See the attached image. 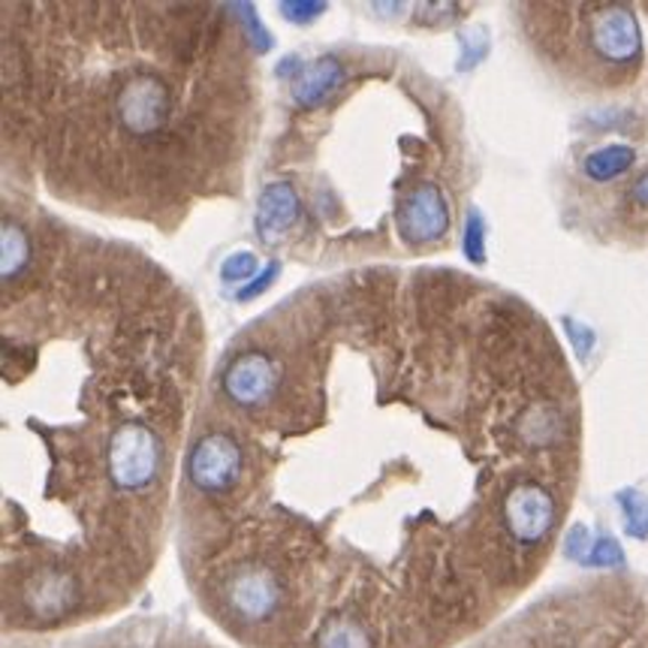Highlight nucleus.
<instances>
[{
    "mask_svg": "<svg viewBox=\"0 0 648 648\" xmlns=\"http://www.w3.org/2000/svg\"><path fill=\"white\" fill-rule=\"evenodd\" d=\"M161 467V441L142 422H124L109 441V476L119 488L152 486Z\"/></svg>",
    "mask_w": 648,
    "mask_h": 648,
    "instance_id": "nucleus-1",
    "label": "nucleus"
},
{
    "mask_svg": "<svg viewBox=\"0 0 648 648\" xmlns=\"http://www.w3.org/2000/svg\"><path fill=\"white\" fill-rule=\"evenodd\" d=\"M588 40L606 64H637L639 54H642V33H639L637 16L625 3L597 7L592 24H588Z\"/></svg>",
    "mask_w": 648,
    "mask_h": 648,
    "instance_id": "nucleus-2",
    "label": "nucleus"
},
{
    "mask_svg": "<svg viewBox=\"0 0 648 648\" xmlns=\"http://www.w3.org/2000/svg\"><path fill=\"white\" fill-rule=\"evenodd\" d=\"M191 483L203 492H227L241 474V450L227 432L199 438L187 462Z\"/></svg>",
    "mask_w": 648,
    "mask_h": 648,
    "instance_id": "nucleus-3",
    "label": "nucleus"
},
{
    "mask_svg": "<svg viewBox=\"0 0 648 648\" xmlns=\"http://www.w3.org/2000/svg\"><path fill=\"white\" fill-rule=\"evenodd\" d=\"M121 127L133 136H154L169 119V94L154 76H136L115 100Z\"/></svg>",
    "mask_w": 648,
    "mask_h": 648,
    "instance_id": "nucleus-4",
    "label": "nucleus"
},
{
    "mask_svg": "<svg viewBox=\"0 0 648 648\" xmlns=\"http://www.w3.org/2000/svg\"><path fill=\"white\" fill-rule=\"evenodd\" d=\"M504 522L518 543L534 546L555 525V501L537 483H518L510 488L507 501H504Z\"/></svg>",
    "mask_w": 648,
    "mask_h": 648,
    "instance_id": "nucleus-5",
    "label": "nucleus"
},
{
    "mask_svg": "<svg viewBox=\"0 0 648 648\" xmlns=\"http://www.w3.org/2000/svg\"><path fill=\"white\" fill-rule=\"evenodd\" d=\"M227 600L241 618H248V621H266L281 606V583H278V576L269 567L250 564V567H241L229 579Z\"/></svg>",
    "mask_w": 648,
    "mask_h": 648,
    "instance_id": "nucleus-6",
    "label": "nucleus"
},
{
    "mask_svg": "<svg viewBox=\"0 0 648 648\" xmlns=\"http://www.w3.org/2000/svg\"><path fill=\"white\" fill-rule=\"evenodd\" d=\"M401 236L413 241V245H422V241H438L441 236H446L450 229V208H446V199L434 187V184H420L413 187L404 206H401Z\"/></svg>",
    "mask_w": 648,
    "mask_h": 648,
    "instance_id": "nucleus-7",
    "label": "nucleus"
},
{
    "mask_svg": "<svg viewBox=\"0 0 648 648\" xmlns=\"http://www.w3.org/2000/svg\"><path fill=\"white\" fill-rule=\"evenodd\" d=\"M275 387H278V368L263 353H245V357L233 359L224 371V392L229 401H236L241 408L266 404Z\"/></svg>",
    "mask_w": 648,
    "mask_h": 648,
    "instance_id": "nucleus-8",
    "label": "nucleus"
},
{
    "mask_svg": "<svg viewBox=\"0 0 648 648\" xmlns=\"http://www.w3.org/2000/svg\"><path fill=\"white\" fill-rule=\"evenodd\" d=\"M299 220V196L292 191V184L275 182L269 184L257 203V233L263 241H281L284 233H290V227Z\"/></svg>",
    "mask_w": 648,
    "mask_h": 648,
    "instance_id": "nucleus-9",
    "label": "nucleus"
},
{
    "mask_svg": "<svg viewBox=\"0 0 648 648\" xmlns=\"http://www.w3.org/2000/svg\"><path fill=\"white\" fill-rule=\"evenodd\" d=\"M341 85H344V66L336 58H320L302 70L299 82L292 85V97L302 109H313L332 97Z\"/></svg>",
    "mask_w": 648,
    "mask_h": 648,
    "instance_id": "nucleus-10",
    "label": "nucleus"
},
{
    "mask_svg": "<svg viewBox=\"0 0 648 648\" xmlns=\"http://www.w3.org/2000/svg\"><path fill=\"white\" fill-rule=\"evenodd\" d=\"M70 592H73V585H70L66 576L45 573V576H40V579L31 585L28 604H31V609L37 616H58V613H64L66 604H70Z\"/></svg>",
    "mask_w": 648,
    "mask_h": 648,
    "instance_id": "nucleus-11",
    "label": "nucleus"
},
{
    "mask_svg": "<svg viewBox=\"0 0 648 648\" xmlns=\"http://www.w3.org/2000/svg\"><path fill=\"white\" fill-rule=\"evenodd\" d=\"M634 161H637L634 148H627V145H604V148H597V152L585 157V175L592 182H613L618 175H625L634 166Z\"/></svg>",
    "mask_w": 648,
    "mask_h": 648,
    "instance_id": "nucleus-12",
    "label": "nucleus"
},
{
    "mask_svg": "<svg viewBox=\"0 0 648 648\" xmlns=\"http://www.w3.org/2000/svg\"><path fill=\"white\" fill-rule=\"evenodd\" d=\"M31 263V238L24 236L19 224L7 220L3 224V236H0V266H3V281L10 284L19 278Z\"/></svg>",
    "mask_w": 648,
    "mask_h": 648,
    "instance_id": "nucleus-13",
    "label": "nucleus"
},
{
    "mask_svg": "<svg viewBox=\"0 0 648 648\" xmlns=\"http://www.w3.org/2000/svg\"><path fill=\"white\" fill-rule=\"evenodd\" d=\"M562 429V416L555 408L549 404H537V408H531L525 416H522V438L534 446H543V443H549L555 434Z\"/></svg>",
    "mask_w": 648,
    "mask_h": 648,
    "instance_id": "nucleus-14",
    "label": "nucleus"
},
{
    "mask_svg": "<svg viewBox=\"0 0 648 648\" xmlns=\"http://www.w3.org/2000/svg\"><path fill=\"white\" fill-rule=\"evenodd\" d=\"M317 648H371L368 634L357 621H347V618H336L320 630L317 637Z\"/></svg>",
    "mask_w": 648,
    "mask_h": 648,
    "instance_id": "nucleus-15",
    "label": "nucleus"
},
{
    "mask_svg": "<svg viewBox=\"0 0 648 648\" xmlns=\"http://www.w3.org/2000/svg\"><path fill=\"white\" fill-rule=\"evenodd\" d=\"M618 504L625 510V528L630 537L646 541L648 537V495L637 492V488H625L618 495Z\"/></svg>",
    "mask_w": 648,
    "mask_h": 648,
    "instance_id": "nucleus-16",
    "label": "nucleus"
},
{
    "mask_svg": "<svg viewBox=\"0 0 648 648\" xmlns=\"http://www.w3.org/2000/svg\"><path fill=\"white\" fill-rule=\"evenodd\" d=\"M459 45H462L459 70H471V66H476L488 52L486 28H467V31H462L459 33Z\"/></svg>",
    "mask_w": 648,
    "mask_h": 648,
    "instance_id": "nucleus-17",
    "label": "nucleus"
},
{
    "mask_svg": "<svg viewBox=\"0 0 648 648\" xmlns=\"http://www.w3.org/2000/svg\"><path fill=\"white\" fill-rule=\"evenodd\" d=\"M465 257L471 263H486V220L471 208L465 220Z\"/></svg>",
    "mask_w": 648,
    "mask_h": 648,
    "instance_id": "nucleus-18",
    "label": "nucleus"
},
{
    "mask_svg": "<svg viewBox=\"0 0 648 648\" xmlns=\"http://www.w3.org/2000/svg\"><path fill=\"white\" fill-rule=\"evenodd\" d=\"M254 271H257V257H254L250 250H238V254H233L229 259H224L220 278L227 284H241L248 281Z\"/></svg>",
    "mask_w": 648,
    "mask_h": 648,
    "instance_id": "nucleus-19",
    "label": "nucleus"
},
{
    "mask_svg": "<svg viewBox=\"0 0 648 648\" xmlns=\"http://www.w3.org/2000/svg\"><path fill=\"white\" fill-rule=\"evenodd\" d=\"M585 564H592V567H618V564H625V552H621L618 541H613V537H597Z\"/></svg>",
    "mask_w": 648,
    "mask_h": 648,
    "instance_id": "nucleus-20",
    "label": "nucleus"
},
{
    "mask_svg": "<svg viewBox=\"0 0 648 648\" xmlns=\"http://www.w3.org/2000/svg\"><path fill=\"white\" fill-rule=\"evenodd\" d=\"M592 534H588V528L585 525H576V528L567 534V543H564V549H567V555H570L573 562H588V555H592Z\"/></svg>",
    "mask_w": 648,
    "mask_h": 648,
    "instance_id": "nucleus-21",
    "label": "nucleus"
},
{
    "mask_svg": "<svg viewBox=\"0 0 648 648\" xmlns=\"http://www.w3.org/2000/svg\"><path fill=\"white\" fill-rule=\"evenodd\" d=\"M278 275H281V266H278V263H269V266H266V269L259 271L257 278H254V284H250V287H245V290H238V299H245V302H248V299H257L259 292L269 290Z\"/></svg>",
    "mask_w": 648,
    "mask_h": 648,
    "instance_id": "nucleus-22",
    "label": "nucleus"
},
{
    "mask_svg": "<svg viewBox=\"0 0 648 648\" xmlns=\"http://www.w3.org/2000/svg\"><path fill=\"white\" fill-rule=\"evenodd\" d=\"M281 12L290 22H311L313 16H323L326 3H281Z\"/></svg>",
    "mask_w": 648,
    "mask_h": 648,
    "instance_id": "nucleus-23",
    "label": "nucleus"
},
{
    "mask_svg": "<svg viewBox=\"0 0 648 648\" xmlns=\"http://www.w3.org/2000/svg\"><path fill=\"white\" fill-rule=\"evenodd\" d=\"M567 329H570V341L576 344V353H579V357H588L592 347H595V332H592L588 326L573 323V320H567Z\"/></svg>",
    "mask_w": 648,
    "mask_h": 648,
    "instance_id": "nucleus-24",
    "label": "nucleus"
},
{
    "mask_svg": "<svg viewBox=\"0 0 648 648\" xmlns=\"http://www.w3.org/2000/svg\"><path fill=\"white\" fill-rule=\"evenodd\" d=\"M236 12H241V16H245V19H241V24L248 28L250 37H254V40H259V43H263V49H269L271 37L266 31H263V24H259L257 19H254V7H250V3H238Z\"/></svg>",
    "mask_w": 648,
    "mask_h": 648,
    "instance_id": "nucleus-25",
    "label": "nucleus"
},
{
    "mask_svg": "<svg viewBox=\"0 0 648 648\" xmlns=\"http://www.w3.org/2000/svg\"><path fill=\"white\" fill-rule=\"evenodd\" d=\"M634 196H637V203H642V206H648V173L639 178V184L634 187Z\"/></svg>",
    "mask_w": 648,
    "mask_h": 648,
    "instance_id": "nucleus-26",
    "label": "nucleus"
}]
</instances>
